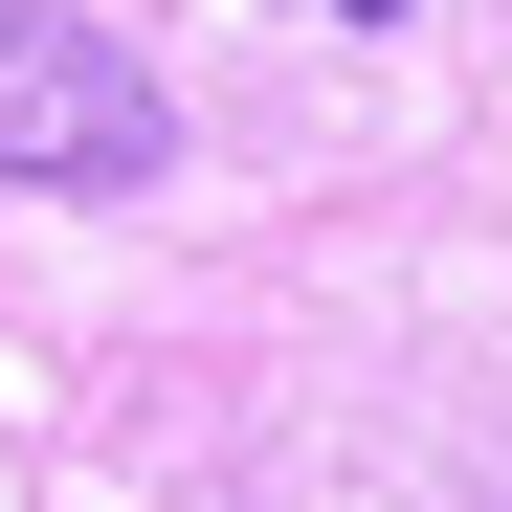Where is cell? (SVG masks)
I'll list each match as a JSON object with an SVG mask.
<instances>
[{
  "label": "cell",
  "mask_w": 512,
  "mask_h": 512,
  "mask_svg": "<svg viewBox=\"0 0 512 512\" xmlns=\"http://www.w3.org/2000/svg\"><path fill=\"white\" fill-rule=\"evenodd\" d=\"M312 23H423V0H312Z\"/></svg>",
  "instance_id": "cell-2"
},
{
  "label": "cell",
  "mask_w": 512,
  "mask_h": 512,
  "mask_svg": "<svg viewBox=\"0 0 512 512\" xmlns=\"http://www.w3.org/2000/svg\"><path fill=\"white\" fill-rule=\"evenodd\" d=\"M156 156H179V90L112 23H67V0H0V179L23 201H134Z\"/></svg>",
  "instance_id": "cell-1"
}]
</instances>
